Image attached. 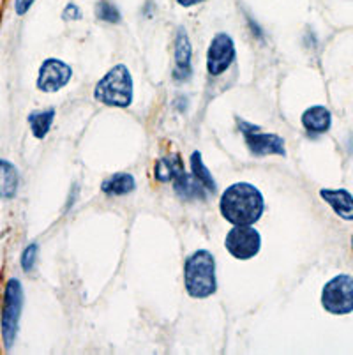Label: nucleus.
<instances>
[{
	"mask_svg": "<svg viewBox=\"0 0 353 355\" xmlns=\"http://www.w3.org/2000/svg\"><path fill=\"white\" fill-rule=\"evenodd\" d=\"M226 251L237 260H251L261 250V235L252 225H235L226 234Z\"/></svg>",
	"mask_w": 353,
	"mask_h": 355,
	"instance_id": "6",
	"label": "nucleus"
},
{
	"mask_svg": "<svg viewBox=\"0 0 353 355\" xmlns=\"http://www.w3.org/2000/svg\"><path fill=\"white\" fill-rule=\"evenodd\" d=\"M184 285H186V292L194 299H207L218 290L216 260L210 251L198 250L186 258Z\"/></svg>",
	"mask_w": 353,
	"mask_h": 355,
	"instance_id": "2",
	"label": "nucleus"
},
{
	"mask_svg": "<svg viewBox=\"0 0 353 355\" xmlns=\"http://www.w3.org/2000/svg\"><path fill=\"white\" fill-rule=\"evenodd\" d=\"M177 4L182 6V8H193V6L196 4H202V2H205V0H175Z\"/></svg>",
	"mask_w": 353,
	"mask_h": 355,
	"instance_id": "23",
	"label": "nucleus"
},
{
	"mask_svg": "<svg viewBox=\"0 0 353 355\" xmlns=\"http://www.w3.org/2000/svg\"><path fill=\"white\" fill-rule=\"evenodd\" d=\"M352 244H353V237H352Z\"/></svg>",
	"mask_w": 353,
	"mask_h": 355,
	"instance_id": "24",
	"label": "nucleus"
},
{
	"mask_svg": "<svg viewBox=\"0 0 353 355\" xmlns=\"http://www.w3.org/2000/svg\"><path fill=\"white\" fill-rule=\"evenodd\" d=\"M55 121V110H41V112H32L27 117L28 125H31V131L37 140H43L46 138V135L50 133L51 124Z\"/></svg>",
	"mask_w": 353,
	"mask_h": 355,
	"instance_id": "17",
	"label": "nucleus"
},
{
	"mask_svg": "<svg viewBox=\"0 0 353 355\" xmlns=\"http://www.w3.org/2000/svg\"><path fill=\"white\" fill-rule=\"evenodd\" d=\"M235 43L225 32H219L210 41L209 51H207V71L212 76H221L223 73L230 69V66L235 60Z\"/></svg>",
	"mask_w": 353,
	"mask_h": 355,
	"instance_id": "8",
	"label": "nucleus"
},
{
	"mask_svg": "<svg viewBox=\"0 0 353 355\" xmlns=\"http://www.w3.org/2000/svg\"><path fill=\"white\" fill-rule=\"evenodd\" d=\"M19 186L18 168L8 159H0V200L15 198Z\"/></svg>",
	"mask_w": 353,
	"mask_h": 355,
	"instance_id": "14",
	"label": "nucleus"
},
{
	"mask_svg": "<svg viewBox=\"0 0 353 355\" xmlns=\"http://www.w3.org/2000/svg\"><path fill=\"white\" fill-rule=\"evenodd\" d=\"M103 193L110 196H122L129 195L136 189V180L131 173H113L101 184Z\"/></svg>",
	"mask_w": 353,
	"mask_h": 355,
	"instance_id": "15",
	"label": "nucleus"
},
{
	"mask_svg": "<svg viewBox=\"0 0 353 355\" xmlns=\"http://www.w3.org/2000/svg\"><path fill=\"white\" fill-rule=\"evenodd\" d=\"M96 18L106 24H121L122 15L117 9V6L110 0H99L96 4Z\"/></svg>",
	"mask_w": 353,
	"mask_h": 355,
	"instance_id": "19",
	"label": "nucleus"
},
{
	"mask_svg": "<svg viewBox=\"0 0 353 355\" xmlns=\"http://www.w3.org/2000/svg\"><path fill=\"white\" fill-rule=\"evenodd\" d=\"M35 0H15V11L18 16H24L27 15L28 9L32 8Z\"/></svg>",
	"mask_w": 353,
	"mask_h": 355,
	"instance_id": "22",
	"label": "nucleus"
},
{
	"mask_svg": "<svg viewBox=\"0 0 353 355\" xmlns=\"http://www.w3.org/2000/svg\"><path fill=\"white\" fill-rule=\"evenodd\" d=\"M322 306L338 316L353 311V277L350 274H338L323 286Z\"/></svg>",
	"mask_w": 353,
	"mask_h": 355,
	"instance_id": "5",
	"label": "nucleus"
},
{
	"mask_svg": "<svg viewBox=\"0 0 353 355\" xmlns=\"http://www.w3.org/2000/svg\"><path fill=\"white\" fill-rule=\"evenodd\" d=\"M223 218L235 225H255L264 216L265 200L257 186L235 182L221 195L219 202Z\"/></svg>",
	"mask_w": 353,
	"mask_h": 355,
	"instance_id": "1",
	"label": "nucleus"
},
{
	"mask_svg": "<svg viewBox=\"0 0 353 355\" xmlns=\"http://www.w3.org/2000/svg\"><path fill=\"white\" fill-rule=\"evenodd\" d=\"M62 18L66 21H76V20H82V9L78 8L76 4L69 2V4L64 8L62 11Z\"/></svg>",
	"mask_w": 353,
	"mask_h": 355,
	"instance_id": "21",
	"label": "nucleus"
},
{
	"mask_svg": "<svg viewBox=\"0 0 353 355\" xmlns=\"http://www.w3.org/2000/svg\"><path fill=\"white\" fill-rule=\"evenodd\" d=\"M73 69L58 59H46L39 67L37 89L41 92H58L71 82Z\"/></svg>",
	"mask_w": 353,
	"mask_h": 355,
	"instance_id": "9",
	"label": "nucleus"
},
{
	"mask_svg": "<svg viewBox=\"0 0 353 355\" xmlns=\"http://www.w3.org/2000/svg\"><path fill=\"white\" fill-rule=\"evenodd\" d=\"M300 122L309 135H323L332 125V115H330L329 108L316 105L304 112Z\"/></svg>",
	"mask_w": 353,
	"mask_h": 355,
	"instance_id": "12",
	"label": "nucleus"
},
{
	"mask_svg": "<svg viewBox=\"0 0 353 355\" xmlns=\"http://www.w3.org/2000/svg\"><path fill=\"white\" fill-rule=\"evenodd\" d=\"M184 172V163L180 161L179 154H171V156L163 157L155 163L154 175L161 182H173L180 173Z\"/></svg>",
	"mask_w": 353,
	"mask_h": 355,
	"instance_id": "16",
	"label": "nucleus"
},
{
	"mask_svg": "<svg viewBox=\"0 0 353 355\" xmlns=\"http://www.w3.org/2000/svg\"><path fill=\"white\" fill-rule=\"evenodd\" d=\"M94 98L106 106L128 108L132 103V78L124 64H117L97 82Z\"/></svg>",
	"mask_w": 353,
	"mask_h": 355,
	"instance_id": "3",
	"label": "nucleus"
},
{
	"mask_svg": "<svg viewBox=\"0 0 353 355\" xmlns=\"http://www.w3.org/2000/svg\"><path fill=\"white\" fill-rule=\"evenodd\" d=\"M37 253H39V246L35 244V242L28 244V246L24 250L21 258H19V263H21V269H24L25 272H32V270H34L35 261H37Z\"/></svg>",
	"mask_w": 353,
	"mask_h": 355,
	"instance_id": "20",
	"label": "nucleus"
},
{
	"mask_svg": "<svg viewBox=\"0 0 353 355\" xmlns=\"http://www.w3.org/2000/svg\"><path fill=\"white\" fill-rule=\"evenodd\" d=\"M191 59H193V48H191L189 35H187L186 28H177V35H175V69L173 78L177 82H184L191 76L193 67H191Z\"/></svg>",
	"mask_w": 353,
	"mask_h": 355,
	"instance_id": "10",
	"label": "nucleus"
},
{
	"mask_svg": "<svg viewBox=\"0 0 353 355\" xmlns=\"http://www.w3.org/2000/svg\"><path fill=\"white\" fill-rule=\"evenodd\" d=\"M320 196L345 221H353V196L346 189H320Z\"/></svg>",
	"mask_w": 353,
	"mask_h": 355,
	"instance_id": "11",
	"label": "nucleus"
},
{
	"mask_svg": "<svg viewBox=\"0 0 353 355\" xmlns=\"http://www.w3.org/2000/svg\"><path fill=\"white\" fill-rule=\"evenodd\" d=\"M21 309H24V286L19 283V279L11 277L6 283L2 315H0V332H2L6 350H11L16 341Z\"/></svg>",
	"mask_w": 353,
	"mask_h": 355,
	"instance_id": "4",
	"label": "nucleus"
},
{
	"mask_svg": "<svg viewBox=\"0 0 353 355\" xmlns=\"http://www.w3.org/2000/svg\"><path fill=\"white\" fill-rule=\"evenodd\" d=\"M239 129L244 137L246 145L255 156H286L283 138L272 133H261V129L255 124L239 119Z\"/></svg>",
	"mask_w": 353,
	"mask_h": 355,
	"instance_id": "7",
	"label": "nucleus"
},
{
	"mask_svg": "<svg viewBox=\"0 0 353 355\" xmlns=\"http://www.w3.org/2000/svg\"><path fill=\"white\" fill-rule=\"evenodd\" d=\"M173 188L177 195L182 196L184 200H205L207 193H209L203 188V184L193 173H187L186 170L173 180Z\"/></svg>",
	"mask_w": 353,
	"mask_h": 355,
	"instance_id": "13",
	"label": "nucleus"
},
{
	"mask_svg": "<svg viewBox=\"0 0 353 355\" xmlns=\"http://www.w3.org/2000/svg\"><path fill=\"white\" fill-rule=\"evenodd\" d=\"M189 164L191 173L203 184V188L209 193H216V188H218V186H216V180H214L212 173H210V170L205 166V163H203L202 154H200L198 150H194V153L191 154Z\"/></svg>",
	"mask_w": 353,
	"mask_h": 355,
	"instance_id": "18",
	"label": "nucleus"
}]
</instances>
